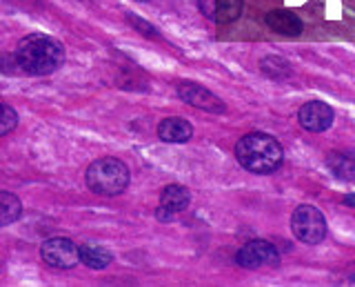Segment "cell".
Returning <instances> with one entry per match:
<instances>
[{
	"instance_id": "6da1fadb",
	"label": "cell",
	"mask_w": 355,
	"mask_h": 287,
	"mask_svg": "<svg viewBox=\"0 0 355 287\" xmlns=\"http://www.w3.org/2000/svg\"><path fill=\"white\" fill-rule=\"evenodd\" d=\"M16 60L20 72L29 76H49L62 67L64 47L51 36L29 34L18 42Z\"/></svg>"
},
{
	"instance_id": "7a4b0ae2",
	"label": "cell",
	"mask_w": 355,
	"mask_h": 287,
	"mask_svg": "<svg viewBox=\"0 0 355 287\" xmlns=\"http://www.w3.org/2000/svg\"><path fill=\"white\" fill-rule=\"evenodd\" d=\"M236 158L247 172L271 174L275 170H280V165L284 161V151L277 138L262 134V131H253V134H247L238 140Z\"/></svg>"
},
{
	"instance_id": "3957f363",
	"label": "cell",
	"mask_w": 355,
	"mask_h": 287,
	"mask_svg": "<svg viewBox=\"0 0 355 287\" xmlns=\"http://www.w3.org/2000/svg\"><path fill=\"white\" fill-rule=\"evenodd\" d=\"M129 167L120 158H98L87 167V187L98 196H118L129 185Z\"/></svg>"
},
{
	"instance_id": "277c9868",
	"label": "cell",
	"mask_w": 355,
	"mask_h": 287,
	"mask_svg": "<svg viewBox=\"0 0 355 287\" xmlns=\"http://www.w3.org/2000/svg\"><path fill=\"white\" fill-rule=\"evenodd\" d=\"M291 231L304 245H318L327 236V218L313 205H300L291 216Z\"/></svg>"
},
{
	"instance_id": "5b68a950",
	"label": "cell",
	"mask_w": 355,
	"mask_h": 287,
	"mask_svg": "<svg viewBox=\"0 0 355 287\" xmlns=\"http://www.w3.org/2000/svg\"><path fill=\"white\" fill-rule=\"evenodd\" d=\"M236 263L244 270H262V268H277L280 265V249L269 240H249L236 254Z\"/></svg>"
},
{
	"instance_id": "8992f818",
	"label": "cell",
	"mask_w": 355,
	"mask_h": 287,
	"mask_svg": "<svg viewBox=\"0 0 355 287\" xmlns=\"http://www.w3.org/2000/svg\"><path fill=\"white\" fill-rule=\"evenodd\" d=\"M40 256L47 265L58 268V270H71L80 263V256H78V245L71 238H62V236L44 240L42 247H40Z\"/></svg>"
},
{
	"instance_id": "52a82bcc",
	"label": "cell",
	"mask_w": 355,
	"mask_h": 287,
	"mask_svg": "<svg viewBox=\"0 0 355 287\" xmlns=\"http://www.w3.org/2000/svg\"><path fill=\"white\" fill-rule=\"evenodd\" d=\"M178 96H180L187 105L205 109V112H211V114H225L227 112V105L222 103L216 94H211L207 87L198 85V83H180L178 85Z\"/></svg>"
},
{
	"instance_id": "ba28073f",
	"label": "cell",
	"mask_w": 355,
	"mask_h": 287,
	"mask_svg": "<svg viewBox=\"0 0 355 287\" xmlns=\"http://www.w3.org/2000/svg\"><path fill=\"white\" fill-rule=\"evenodd\" d=\"M333 109L327 103H320V101H311L306 105L300 107L297 112V120L306 131H313V134H320V131H327L333 125Z\"/></svg>"
},
{
	"instance_id": "9c48e42d",
	"label": "cell",
	"mask_w": 355,
	"mask_h": 287,
	"mask_svg": "<svg viewBox=\"0 0 355 287\" xmlns=\"http://www.w3.org/2000/svg\"><path fill=\"white\" fill-rule=\"evenodd\" d=\"M191 203V192L184 185H166L160 192V205H158V216L160 220H171L178 212H184Z\"/></svg>"
},
{
	"instance_id": "30bf717a",
	"label": "cell",
	"mask_w": 355,
	"mask_h": 287,
	"mask_svg": "<svg viewBox=\"0 0 355 287\" xmlns=\"http://www.w3.org/2000/svg\"><path fill=\"white\" fill-rule=\"evenodd\" d=\"M198 7L209 20L218 25H227L240 18L244 0H198Z\"/></svg>"
},
{
	"instance_id": "8fae6325",
	"label": "cell",
	"mask_w": 355,
	"mask_h": 287,
	"mask_svg": "<svg viewBox=\"0 0 355 287\" xmlns=\"http://www.w3.org/2000/svg\"><path fill=\"white\" fill-rule=\"evenodd\" d=\"M158 136L164 142H171V145H180V142H187L193 136V127L187 118L180 116H171L164 118L158 125Z\"/></svg>"
},
{
	"instance_id": "7c38bea8",
	"label": "cell",
	"mask_w": 355,
	"mask_h": 287,
	"mask_svg": "<svg viewBox=\"0 0 355 287\" xmlns=\"http://www.w3.org/2000/svg\"><path fill=\"white\" fill-rule=\"evenodd\" d=\"M266 25L273 29L275 34L282 36H300L302 34V20H300L293 12L288 9H273V12L266 14Z\"/></svg>"
},
{
	"instance_id": "4fadbf2b",
	"label": "cell",
	"mask_w": 355,
	"mask_h": 287,
	"mask_svg": "<svg viewBox=\"0 0 355 287\" xmlns=\"http://www.w3.org/2000/svg\"><path fill=\"white\" fill-rule=\"evenodd\" d=\"M327 165L336 179H340L344 183L355 181V154L353 151H344V149L331 151L327 156Z\"/></svg>"
},
{
	"instance_id": "5bb4252c",
	"label": "cell",
	"mask_w": 355,
	"mask_h": 287,
	"mask_svg": "<svg viewBox=\"0 0 355 287\" xmlns=\"http://www.w3.org/2000/svg\"><path fill=\"white\" fill-rule=\"evenodd\" d=\"M78 256H80V261L92 270H105L107 265L114 261L111 252L100 245H80L78 247Z\"/></svg>"
},
{
	"instance_id": "9a60e30c",
	"label": "cell",
	"mask_w": 355,
	"mask_h": 287,
	"mask_svg": "<svg viewBox=\"0 0 355 287\" xmlns=\"http://www.w3.org/2000/svg\"><path fill=\"white\" fill-rule=\"evenodd\" d=\"M22 214V203L16 194L11 192H0V227L11 225L18 220Z\"/></svg>"
},
{
	"instance_id": "2e32d148",
	"label": "cell",
	"mask_w": 355,
	"mask_h": 287,
	"mask_svg": "<svg viewBox=\"0 0 355 287\" xmlns=\"http://www.w3.org/2000/svg\"><path fill=\"white\" fill-rule=\"evenodd\" d=\"M260 69L264 76H269L273 81H284L291 79V65L280 56H266L260 60Z\"/></svg>"
},
{
	"instance_id": "e0dca14e",
	"label": "cell",
	"mask_w": 355,
	"mask_h": 287,
	"mask_svg": "<svg viewBox=\"0 0 355 287\" xmlns=\"http://www.w3.org/2000/svg\"><path fill=\"white\" fill-rule=\"evenodd\" d=\"M18 125V114L11 105L0 103V136H7Z\"/></svg>"
},
{
	"instance_id": "ac0fdd59",
	"label": "cell",
	"mask_w": 355,
	"mask_h": 287,
	"mask_svg": "<svg viewBox=\"0 0 355 287\" xmlns=\"http://www.w3.org/2000/svg\"><path fill=\"white\" fill-rule=\"evenodd\" d=\"M127 18H129V23L136 27L138 31H142V36H147V38H155L158 36V31H155V27H151L149 23H144V20L140 18V16H136V14H127Z\"/></svg>"
},
{
	"instance_id": "d6986e66",
	"label": "cell",
	"mask_w": 355,
	"mask_h": 287,
	"mask_svg": "<svg viewBox=\"0 0 355 287\" xmlns=\"http://www.w3.org/2000/svg\"><path fill=\"white\" fill-rule=\"evenodd\" d=\"M20 67H18V60H16V54L11 56V54H3L0 51V74H18Z\"/></svg>"
},
{
	"instance_id": "ffe728a7",
	"label": "cell",
	"mask_w": 355,
	"mask_h": 287,
	"mask_svg": "<svg viewBox=\"0 0 355 287\" xmlns=\"http://www.w3.org/2000/svg\"><path fill=\"white\" fill-rule=\"evenodd\" d=\"M344 203L351 205V207H355V194H349L347 198H344Z\"/></svg>"
},
{
	"instance_id": "44dd1931",
	"label": "cell",
	"mask_w": 355,
	"mask_h": 287,
	"mask_svg": "<svg viewBox=\"0 0 355 287\" xmlns=\"http://www.w3.org/2000/svg\"><path fill=\"white\" fill-rule=\"evenodd\" d=\"M142 3H144V0H142Z\"/></svg>"
}]
</instances>
